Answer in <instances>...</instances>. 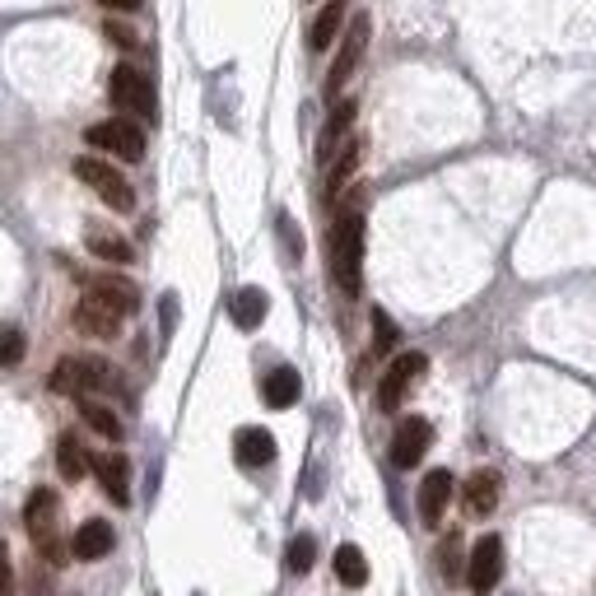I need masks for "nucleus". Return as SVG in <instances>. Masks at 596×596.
Returning <instances> with one entry per match:
<instances>
[{
  "instance_id": "393cba45",
  "label": "nucleus",
  "mask_w": 596,
  "mask_h": 596,
  "mask_svg": "<svg viewBox=\"0 0 596 596\" xmlns=\"http://www.w3.org/2000/svg\"><path fill=\"white\" fill-rule=\"evenodd\" d=\"M336 578L345 587H364L368 583V559L359 545H340L336 550Z\"/></svg>"
},
{
  "instance_id": "7ed1b4c3",
  "label": "nucleus",
  "mask_w": 596,
  "mask_h": 596,
  "mask_svg": "<svg viewBox=\"0 0 596 596\" xmlns=\"http://www.w3.org/2000/svg\"><path fill=\"white\" fill-rule=\"evenodd\" d=\"M56 522H61V499H56L52 489H33L24 503V527L28 536H33V545L42 550V559H52V564H61V536H56Z\"/></svg>"
},
{
  "instance_id": "c85d7f7f",
  "label": "nucleus",
  "mask_w": 596,
  "mask_h": 596,
  "mask_svg": "<svg viewBox=\"0 0 596 596\" xmlns=\"http://www.w3.org/2000/svg\"><path fill=\"white\" fill-rule=\"evenodd\" d=\"M396 340H401L396 322L378 308V312H373V350H378V354H392V350H396Z\"/></svg>"
},
{
  "instance_id": "f257e3e1",
  "label": "nucleus",
  "mask_w": 596,
  "mask_h": 596,
  "mask_svg": "<svg viewBox=\"0 0 596 596\" xmlns=\"http://www.w3.org/2000/svg\"><path fill=\"white\" fill-rule=\"evenodd\" d=\"M331 275L350 298L364 289V215L359 210H340L336 229H331Z\"/></svg>"
},
{
  "instance_id": "4468645a",
  "label": "nucleus",
  "mask_w": 596,
  "mask_h": 596,
  "mask_svg": "<svg viewBox=\"0 0 596 596\" xmlns=\"http://www.w3.org/2000/svg\"><path fill=\"white\" fill-rule=\"evenodd\" d=\"M112 545H117V531H112V522L94 517V522H84V527L75 531V541H70V555L84 559V564H94V559L112 555Z\"/></svg>"
},
{
  "instance_id": "a878e982",
  "label": "nucleus",
  "mask_w": 596,
  "mask_h": 596,
  "mask_svg": "<svg viewBox=\"0 0 596 596\" xmlns=\"http://www.w3.org/2000/svg\"><path fill=\"white\" fill-rule=\"evenodd\" d=\"M359 154H364V145H359V140H345V149L336 154L331 173H326V191H331V196H336V191L345 187V177H350L354 168H359Z\"/></svg>"
},
{
  "instance_id": "72a5a7b5",
  "label": "nucleus",
  "mask_w": 596,
  "mask_h": 596,
  "mask_svg": "<svg viewBox=\"0 0 596 596\" xmlns=\"http://www.w3.org/2000/svg\"><path fill=\"white\" fill-rule=\"evenodd\" d=\"M163 326H168V331L177 326V298H173V294L163 298Z\"/></svg>"
},
{
  "instance_id": "dca6fc26",
  "label": "nucleus",
  "mask_w": 596,
  "mask_h": 596,
  "mask_svg": "<svg viewBox=\"0 0 596 596\" xmlns=\"http://www.w3.org/2000/svg\"><path fill=\"white\" fill-rule=\"evenodd\" d=\"M84 294L103 298L108 308H117L122 317H131V312L140 308V289L131 285V280H122V275H98V280H89V289Z\"/></svg>"
},
{
  "instance_id": "423d86ee",
  "label": "nucleus",
  "mask_w": 596,
  "mask_h": 596,
  "mask_svg": "<svg viewBox=\"0 0 596 596\" xmlns=\"http://www.w3.org/2000/svg\"><path fill=\"white\" fill-rule=\"evenodd\" d=\"M84 140L112 159H126V163H140L145 159V131L136 122H126V117H112V122H94L84 131Z\"/></svg>"
},
{
  "instance_id": "f03ea898",
  "label": "nucleus",
  "mask_w": 596,
  "mask_h": 596,
  "mask_svg": "<svg viewBox=\"0 0 596 596\" xmlns=\"http://www.w3.org/2000/svg\"><path fill=\"white\" fill-rule=\"evenodd\" d=\"M52 392H61V396L117 392V368L103 364V359H61L52 368Z\"/></svg>"
},
{
  "instance_id": "1a4fd4ad",
  "label": "nucleus",
  "mask_w": 596,
  "mask_h": 596,
  "mask_svg": "<svg viewBox=\"0 0 596 596\" xmlns=\"http://www.w3.org/2000/svg\"><path fill=\"white\" fill-rule=\"evenodd\" d=\"M503 578V541L499 536H480L471 550V564H466V583L475 596H489Z\"/></svg>"
},
{
  "instance_id": "bb28decb",
  "label": "nucleus",
  "mask_w": 596,
  "mask_h": 596,
  "mask_svg": "<svg viewBox=\"0 0 596 596\" xmlns=\"http://www.w3.org/2000/svg\"><path fill=\"white\" fill-rule=\"evenodd\" d=\"M285 564H289V573H308L312 564H317V541H312L308 531H298L294 541H289Z\"/></svg>"
},
{
  "instance_id": "39448f33",
  "label": "nucleus",
  "mask_w": 596,
  "mask_h": 596,
  "mask_svg": "<svg viewBox=\"0 0 596 596\" xmlns=\"http://www.w3.org/2000/svg\"><path fill=\"white\" fill-rule=\"evenodd\" d=\"M108 94H112V103H117L126 117H140V122H154V112H159L154 84H149V75H145V70H136V66H117V70H112Z\"/></svg>"
},
{
  "instance_id": "473e14b6",
  "label": "nucleus",
  "mask_w": 596,
  "mask_h": 596,
  "mask_svg": "<svg viewBox=\"0 0 596 596\" xmlns=\"http://www.w3.org/2000/svg\"><path fill=\"white\" fill-rule=\"evenodd\" d=\"M108 38L122 42V47H136V33H131V28H122V24H108Z\"/></svg>"
},
{
  "instance_id": "7c9ffc66",
  "label": "nucleus",
  "mask_w": 596,
  "mask_h": 596,
  "mask_svg": "<svg viewBox=\"0 0 596 596\" xmlns=\"http://www.w3.org/2000/svg\"><path fill=\"white\" fill-rule=\"evenodd\" d=\"M280 238H285V247H289V261H298V229L289 215H280Z\"/></svg>"
},
{
  "instance_id": "2eb2a0df",
  "label": "nucleus",
  "mask_w": 596,
  "mask_h": 596,
  "mask_svg": "<svg viewBox=\"0 0 596 596\" xmlns=\"http://www.w3.org/2000/svg\"><path fill=\"white\" fill-rule=\"evenodd\" d=\"M447 499H452V471H429L420 480V522L424 527H438V522H443Z\"/></svg>"
},
{
  "instance_id": "cd10ccee",
  "label": "nucleus",
  "mask_w": 596,
  "mask_h": 596,
  "mask_svg": "<svg viewBox=\"0 0 596 596\" xmlns=\"http://www.w3.org/2000/svg\"><path fill=\"white\" fill-rule=\"evenodd\" d=\"M24 350H28L24 331H19V326H0V368H14L24 359Z\"/></svg>"
},
{
  "instance_id": "2f4dec72",
  "label": "nucleus",
  "mask_w": 596,
  "mask_h": 596,
  "mask_svg": "<svg viewBox=\"0 0 596 596\" xmlns=\"http://www.w3.org/2000/svg\"><path fill=\"white\" fill-rule=\"evenodd\" d=\"M10 578H14V573H10V550L0 545V596L10 592Z\"/></svg>"
},
{
  "instance_id": "6ab92c4d",
  "label": "nucleus",
  "mask_w": 596,
  "mask_h": 596,
  "mask_svg": "<svg viewBox=\"0 0 596 596\" xmlns=\"http://www.w3.org/2000/svg\"><path fill=\"white\" fill-rule=\"evenodd\" d=\"M266 308H271V298H266V289H257V285L238 289V294L229 298L233 326H243V331H257V326L266 322Z\"/></svg>"
},
{
  "instance_id": "f704fd0d",
  "label": "nucleus",
  "mask_w": 596,
  "mask_h": 596,
  "mask_svg": "<svg viewBox=\"0 0 596 596\" xmlns=\"http://www.w3.org/2000/svg\"><path fill=\"white\" fill-rule=\"evenodd\" d=\"M98 5H108V10H136L140 0H98Z\"/></svg>"
},
{
  "instance_id": "a211bd4d",
  "label": "nucleus",
  "mask_w": 596,
  "mask_h": 596,
  "mask_svg": "<svg viewBox=\"0 0 596 596\" xmlns=\"http://www.w3.org/2000/svg\"><path fill=\"white\" fill-rule=\"evenodd\" d=\"M233 452H238V461H243V466H271V461H275L271 429H257V424L238 429V434H233Z\"/></svg>"
},
{
  "instance_id": "4be33fe9",
  "label": "nucleus",
  "mask_w": 596,
  "mask_h": 596,
  "mask_svg": "<svg viewBox=\"0 0 596 596\" xmlns=\"http://www.w3.org/2000/svg\"><path fill=\"white\" fill-rule=\"evenodd\" d=\"M340 19H345V0H331V5H322V14H317V19H312V28H308V47H312V52H326V47H331Z\"/></svg>"
},
{
  "instance_id": "0eeeda50",
  "label": "nucleus",
  "mask_w": 596,
  "mask_h": 596,
  "mask_svg": "<svg viewBox=\"0 0 596 596\" xmlns=\"http://www.w3.org/2000/svg\"><path fill=\"white\" fill-rule=\"evenodd\" d=\"M424 368H429V359H424L420 350L396 354L392 368H387V373H382V382H378V410H387V415H392V410L406 401L410 387L424 378Z\"/></svg>"
},
{
  "instance_id": "f3484780",
  "label": "nucleus",
  "mask_w": 596,
  "mask_h": 596,
  "mask_svg": "<svg viewBox=\"0 0 596 596\" xmlns=\"http://www.w3.org/2000/svg\"><path fill=\"white\" fill-rule=\"evenodd\" d=\"M303 396V378H298L294 368H271L266 378H261V401L271 410H289Z\"/></svg>"
},
{
  "instance_id": "20e7f679",
  "label": "nucleus",
  "mask_w": 596,
  "mask_h": 596,
  "mask_svg": "<svg viewBox=\"0 0 596 596\" xmlns=\"http://www.w3.org/2000/svg\"><path fill=\"white\" fill-rule=\"evenodd\" d=\"M75 177H80L89 191H98V196H103V205H112L117 215L136 210V191H131V182H126V177L117 173L108 159H94V154H84V159H75Z\"/></svg>"
},
{
  "instance_id": "9d476101",
  "label": "nucleus",
  "mask_w": 596,
  "mask_h": 596,
  "mask_svg": "<svg viewBox=\"0 0 596 596\" xmlns=\"http://www.w3.org/2000/svg\"><path fill=\"white\" fill-rule=\"evenodd\" d=\"M429 443H434V424L420 420V415H410V420L396 424L392 461L401 466V471H410V466H420V457L429 452Z\"/></svg>"
},
{
  "instance_id": "ddd939ff",
  "label": "nucleus",
  "mask_w": 596,
  "mask_h": 596,
  "mask_svg": "<svg viewBox=\"0 0 596 596\" xmlns=\"http://www.w3.org/2000/svg\"><path fill=\"white\" fill-rule=\"evenodd\" d=\"M503 499V475L499 471H475L461 489V503H466V517H489Z\"/></svg>"
},
{
  "instance_id": "f8f14e48",
  "label": "nucleus",
  "mask_w": 596,
  "mask_h": 596,
  "mask_svg": "<svg viewBox=\"0 0 596 596\" xmlns=\"http://www.w3.org/2000/svg\"><path fill=\"white\" fill-rule=\"evenodd\" d=\"M89 471L98 475V485H103V494H108L112 503H131V461L122 457V452H103V457H94V466Z\"/></svg>"
},
{
  "instance_id": "5701e85b",
  "label": "nucleus",
  "mask_w": 596,
  "mask_h": 596,
  "mask_svg": "<svg viewBox=\"0 0 596 596\" xmlns=\"http://www.w3.org/2000/svg\"><path fill=\"white\" fill-rule=\"evenodd\" d=\"M56 466H61V475H66V480H84V471H89L94 461H89V452L80 447V438L66 434L61 443H56Z\"/></svg>"
},
{
  "instance_id": "aec40b11",
  "label": "nucleus",
  "mask_w": 596,
  "mask_h": 596,
  "mask_svg": "<svg viewBox=\"0 0 596 596\" xmlns=\"http://www.w3.org/2000/svg\"><path fill=\"white\" fill-rule=\"evenodd\" d=\"M84 247H89L98 261H117V266H126V261L136 257L131 243H126L122 233H112V229H89V233H84Z\"/></svg>"
},
{
  "instance_id": "b1692460",
  "label": "nucleus",
  "mask_w": 596,
  "mask_h": 596,
  "mask_svg": "<svg viewBox=\"0 0 596 596\" xmlns=\"http://www.w3.org/2000/svg\"><path fill=\"white\" fill-rule=\"evenodd\" d=\"M80 415H84V424H89L94 434H103L108 443H117V438H122V420H117L108 406H98L94 396H80Z\"/></svg>"
},
{
  "instance_id": "412c9836",
  "label": "nucleus",
  "mask_w": 596,
  "mask_h": 596,
  "mask_svg": "<svg viewBox=\"0 0 596 596\" xmlns=\"http://www.w3.org/2000/svg\"><path fill=\"white\" fill-rule=\"evenodd\" d=\"M354 112H359V103H354V98H345V103H336V112H331V122H326V131H322V145H317V159H322V163H331V154H336V145H340V140H345V131H350Z\"/></svg>"
},
{
  "instance_id": "6e6552de",
  "label": "nucleus",
  "mask_w": 596,
  "mask_h": 596,
  "mask_svg": "<svg viewBox=\"0 0 596 596\" xmlns=\"http://www.w3.org/2000/svg\"><path fill=\"white\" fill-rule=\"evenodd\" d=\"M368 33H373L368 14H354L350 33H345V42H340L336 61H331V70H326V94H331V98H340L345 80H350L354 70H359V61H364V47H368Z\"/></svg>"
},
{
  "instance_id": "9b49d317",
  "label": "nucleus",
  "mask_w": 596,
  "mask_h": 596,
  "mask_svg": "<svg viewBox=\"0 0 596 596\" xmlns=\"http://www.w3.org/2000/svg\"><path fill=\"white\" fill-rule=\"evenodd\" d=\"M75 331H80V336H94V340H112L122 331V312L108 308L103 298L84 294L80 303H75Z\"/></svg>"
},
{
  "instance_id": "c756f323",
  "label": "nucleus",
  "mask_w": 596,
  "mask_h": 596,
  "mask_svg": "<svg viewBox=\"0 0 596 596\" xmlns=\"http://www.w3.org/2000/svg\"><path fill=\"white\" fill-rule=\"evenodd\" d=\"M438 573H443L447 583H457V573H461V536H447V541L438 545Z\"/></svg>"
}]
</instances>
